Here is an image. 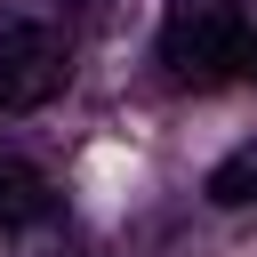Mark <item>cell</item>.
I'll use <instances>...</instances> for the list:
<instances>
[{
    "instance_id": "6da1fadb",
    "label": "cell",
    "mask_w": 257,
    "mask_h": 257,
    "mask_svg": "<svg viewBox=\"0 0 257 257\" xmlns=\"http://www.w3.org/2000/svg\"><path fill=\"white\" fill-rule=\"evenodd\" d=\"M161 64L185 88H225L257 72V32L241 0H169L161 16Z\"/></svg>"
},
{
    "instance_id": "7a4b0ae2",
    "label": "cell",
    "mask_w": 257,
    "mask_h": 257,
    "mask_svg": "<svg viewBox=\"0 0 257 257\" xmlns=\"http://www.w3.org/2000/svg\"><path fill=\"white\" fill-rule=\"evenodd\" d=\"M72 48L48 24H0V112H32L64 88Z\"/></svg>"
},
{
    "instance_id": "3957f363",
    "label": "cell",
    "mask_w": 257,
    "mask_h": 257,
    "mask_svg": "<svg viewBox=\"0 0 257 257\" xmlns=\"http://www.w3.org/2000/svg\"><path fill=\"white\" fill-rule=\"evenodd\" d=\"M40 217H56V185H48L24 153H0V233H24V225H40Z\"/></svg>"
},
{
    "instance_id": "277c9868",
    "label": "cell",
    "mask_w": 257,
    "mask_h": 257,
    "mask_svg": "<svg viewBox=\"0 0 257 257\" xmlns=\"http://www.w3.org/2000/svg\"><path fill=\"white\" fill-rule=\"evenodd\" d=\"M209 201H217V209L257 201V145H241L233 161H217V169H209Z\"/></svg>"
}]
</instances>
